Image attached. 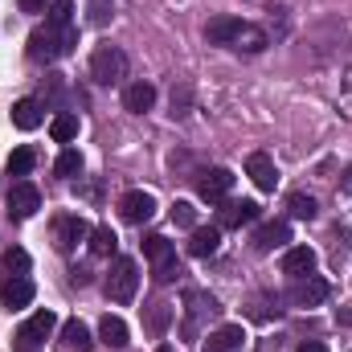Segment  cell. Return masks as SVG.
Instances as JSON below:
<instances>
[{
	"label": "cell",
	"instance_id": "obj_17",
	"mask_svg": "<svg viewBox=\"0 0 352 352\" xmlns=\"http://www.w3.org/2000/svg\"><path fill=\"white\" fill-rule=\"evenodd\" d=\"M221 246V230L217 226H192V238H188V254L192 258H213Z\"/></svg>",
	"mask_w": 352,
	"mask_h": 352
},
{
	"label": "cell",
	"instance_id": "obj_18",
	"mask_svg": "<svg viewBox=\"0 0 352 352\" xmlns=\"http://www.w3.org/2000/svg\"><path fill=\"white\" fill-rule=\"evenodd\" d=\"M242 344H246V332H242V324H226V328L209 332L205 352H242Z\"/></svg>",
	"mask_w": 352,
	"mask_h": 352
},
{
	"label": "cell",
	"instance_id": "obj_20",
	"mask_svg": "<svg viewBox=\"0 0 352 352\" xmlns=\"http://www.w3.org/2000/svg\"><path fill=\"white\" fill-rule=\"evenodd\" d=\"M62 344H66V352H90L94 349L90 328L82 320H66V324H62Z\"/></svg>",
	"mask_w": 352,
	"mask_h": 352
},
{
	"label": "cell",
	"instance_id": "obj_7",
	"mask_svg": "<svg viewBox=\"0 0 352 352\" xmlns=\"http://www.w3.org/2000/svg\"><path fill=\"white\" fill-rule=\"evenodd\" d=\"M90 238V221L87 217H78V213H62L58 221H54V246L62 250V254H70L78 242H87Z\"/></svg>",
	"mask_w": 352,
	"mask_h": 352
},
{
	"label": "cell",
	"instance_id": "obj_6",
	"mask_svg": "<svg viewBox=\"0 0 352 352\" xmlns=\"http://www.w3.org/2000/svg\"><path fill=\"white\" fill-rule=\"evenodd\" d=\"M58 328V316L50 311V307H41V311H33L21 328H16V352H37V344L50 336Z\"/></svg>",
	"mask_w": 352,
	"mask_h": 352
},
{
	"label": "cell",
	"instance_id": "obj_26",
	"mask_svg": "<svg viewBox=\"0 0 352 352\" xmlns=\"http://www.w3.org/2000/svg\"><path fill=\"white\" fill-rule=\"evenodd\" d=\"M234 50H246V54H263L266 50V33L258 29V25H242V33H238V41H234Z\"/></svg>",
	"mask_w": 352,
	"mask_h": 352
},
{
	"label": "cell",
	"instance_id": "obj_37",
	"mask_svg": "<svg viewBox=\"0 0 352 352\" xmlns=\"http://www.w3.org/2000/svg\"><path fill=\"white\" fill-rule=\"evenodd\" d=\"M299 352H328L324 340H307V344H299Z\"/></svg>",
	"mask_w": 352,
	"mask_h": 352
},
{
	"label": "cell",
	"instance_id": "obj_28",
	"mask_svg": "<svg viewBox=\"0 0 352 352\" xmlns=\"http://www.w3.org/2000/svg\"><path fill=\"white\" fill-rule=\"evenodd\" d=\"M50 135H54L58 144H70V140L78 135V119H74V115H54V123H50Z\"/></svg>",
	"mask_w": 352,
	"mask_h": 352
},
{
	"label": "cell",
	"instance_id": "obj_40",
	"mask_svg": "<svg viewBox=\"0 0 352 352\" xmlns=\"http://www.w3.org/2000/svg\"><path fill=\"white\" fill-rule=\"evenodd\" d=\"M156 352H173V349H168V344H160V349H156Z\"/></svg>",
	"mask_w": 352,
	"mask_h": 352
},
{
	"label": "cell",
	"instance_id": "obj_38",
	"mask_svg": "<svg viewBox=\"0 0 352 352\" xmlns=\"http://www.w3.org/2000/svg\"><path fill=\"white\" fill-rule=\"evenodd\" d=\"M340 188H344V192H352V168L344 173V180H340Z\"/></svg>",
	"mask_w": 352,
	"mask_h": 352
},
{
	"label": "cell",
	"instance_id": "obj_11",
	"mask_svg": "<svg viewBox=\"0 0 352 352\" xmlns=\"http://www.w3.org/2000/svg\"><path fill=\"white\" fill-rule=\"evenodd\" d=\"M258 201H230L221 213H217V230H242L250 221H258Z\"/></svg>",
	"mask_w": 352,
	"mask_h": 352
},
{
	"label": "cell",
	"instance_id": "obj_2",
	"mask_svg": "<svg viewBox=\"0 0 352 352\" xmlns=\"http://www.w3.org/2000/svg\"><path fill=\"white\" fill-rule=\"evenodd\" d=\"M144 254H148V263H152L156 283H173L176 274H180L176 250H173V242H168L164 234H148V238H144Z\"/></svg>",
	"mask_w": 352,
	"mask_h": 352
},
{
	"label": "cell",
	"instance_id": "obj_27",
	"mask_svg": "<svg viewBox=\"0 0 352 352\" xmlns=\"http://www.w3.org/2000/svg\"><path fill=\"white\" fill-rule=\"evenodd\" d=\"M33 164H37V152L25 144V148H16V152L8 156V176H29L33 173Z\"/></svg>",
	"mask_w": 352,
	"mask_h": 352
},
{
	"label": "cell",
	"instance_id": "obj_39",
	"mask_svg": "<svg viewBox=\"0 0 352 352\" xmlns=\"http://www.w3.org/2000/svg\"><path fill=\"white\" fill-rule=\"evenodd\" d=\"M340 324H352V307H340Z\"/></svg>",
	"mask_w": 352,
	"mask_h": 352
},
{
	"label": "cell",
	"instance_id": "obj_23",
	"mask_svg": "<svg viewBox=\"0 0 352 352\" xmlns=\"http://www.w3.org/2000/svg\"><path fill=\"white\" fill-rule=\"evenodd\" d=\"M98 340H102L107 349H127V324H123L119 316H102V324H98Z\"/></svg>",
	"mask_w": 352,
	"mask_h": 352
},
{
	"label": "cell",
	"instance_id": "obj_13",
	"mask_svg": "<svg viewBox=\"0 0 352 352\" xmlns=\"http://www.w3.org/2000/svg\"><path fill=\"white\" fill-rule=\"evenodd\" d=\"M246 176L263 188V192H274V184H278V173H274V160L266 156V152H250L246 156Z\"/></svg>",
	"mask_w": 352,
	"mask_h": 352
},
{
	"label": "cell",
	"instance_id": "obj_5",
	"mask_svg": "<svg viewBox=\"0 0 352 352\" xmlns=\"http://www.w3.org/2000/svg\"><path fill=\"white\" fill-rule=\"evenodd\" d=\"M123 74H127V58H123V50H115V45H98L94 58H90V78H94L98 87H115Z\"/></svg>",
	"mask_w": 352,
	"mask_h": 352
},
{
	"label": "cell",
	"instance_id": "obj_14",
	"mask_svg": "<svg viewBox=\"0 0 352 352\" xmlns=\"http://www.w3.org/2000/svg\"><path fill=\"white\" fill-rule=\"evenodd\" d=\"M242 16H213L209 25H205V41L209 45H234L238 41V33H242Z\"/></svg>",
	"mask_w": 352,
	"mask_h": 352
},
{
	"label": "cell",
	"instance_id": "obj_4",
	"mask_svg": "<svg viewBox=\"0 0 352 352\" xmlns=\"http://www.w3.org/2000/svg\"><path fill=\"white\" fill-rule=\"evenodd\" d=\"M135 287H140V266L135 258H115L107 270V295L115 303H131L135 299Z\"/></svg>",
	"mask_w": 352,
	"mask_h": 352
},
{
	"label": "cell",
	"instance_id": "obj_10",
	"mask_svg": "<svg viewBox=\"0 0 352 352\" xmlns=\"http://www.w3.org/2000/svg\"><path fill=\"white\" fill-rule=\"evenodd\" d=\"M287 299H291L295 307H320V303L328 299V283L316 278V274H303V278H295V287L287 291Z\"/></svg>",
	"mask_w": 352,
	"mask_h": 352
},
{
	"label": "cell",
	"instance_id": "obj_1",
	"mask_svg": "<svg viewBox=\"0 0 352 352\" xmlns=\"http://www.w3.org/2000/svg\"><path fill=\"white\" fill-rule=\"evenodd\" d=\"M74 41H78V33L74 29H50V25H41V29H33L29 33V58L33 62H54V58H62V54H70L74 50Z\"/></svg>",
	"mask_w": 352,
	"mask_h": 352
},
{
	"label": "cell",
	"instance_id": "obj_33",
	"mask_svg": "<svg viewBox=\"0 0 352 352\" xmlns=\"http://www.w3.org/2000/svg\"><path fill=\"white\" fill-rule=\"evenodd\" d=\"M173 221L176 226H192V221H197V209H192L188 201H176L173 205Z\"/></svg>",
	"mask_w": 352,
	"mask_h": 352
},
{
	"label": "cell",
	"instance_id": "obj_35",
	"mask_svg": "<svg viewBox=\"0 0 352 352\" xmlns=\"http://www.w3.org/2000/svg\"><path fill=\"white\" fill-rule=\"evenodd\" d=\"M50 0H21V12H45Z\"/></svg>",
	"mask_w": 352,
	"mask_h": 352
},
{
	"label": "cell",
	"instance_id": "obj_31",
	"mask_svg": "<svg viewBox=\"0 0 352 352\" xmlns=\"http://www.w3.org/2000/svg\"><path fill=\"white\" fill-rule=\"evenodd\" d=\"M4 270H16V274H25V270H29V254H25L21 246H8V250H4Z\"/></svg>",
	"mask_w": 352,
	"mask_h": 352
},
{
	"label": "cell",
	"instance_id": "obj_9",
	"mask_svg": "<svg viewBox=\"0 0 352 352\" xmlns=\"http://www.w3.org/2000/svg\"><path fill=\"white\" fill-rule=\"evenodd\" d=\"M37 209H41V192H37L29 180H16V184L8 188V217L25 221V217H33Z\"/></svg>",
	"mask_w": 352,
	"mask_h": 352
},
{
	"label": "cell",
	"instance_id": "obj_24",
	"mask_svg": "<svg viewBox=\"0 0 352 352\" xmlns=\"http://www.w3.org/2000/svg\"><path fill=\"white\" fill-rule=\"evenodd\" d=\"M115 246H119V238H115L111 226H94V230H90V254L107 258V254H115Z\"/></svg>",
	"mask_w": 352,
	"mask_h": 352
},
{
	"label": "cell",
	"instance_id": "obj_32",
	"mask_svg": "<svg viewBox=\"0 0 352 352\" xmlns=\"http://www.w3.org/2000/svg\"><path fill=\"white\" fill-rule=\"evenodd\" d=\"M111 16H115L111 0H90V25H107Z\"/></svg>",
	"mask_w": 352,
	"mask_h": 352
},
{
	"label": "cell",
	"instance_id": "obj_16",
	"mask_svg": "<svg viewBox=\"0 0 352 352\" xmlns=\"http://www.w3.org/2000/svg\"><path fill=\"white\" fill-rule=\"evenodd\" d=\"M230 184H234V173H230V168H209V173L197 176V192H201L205 201H221V197L230 192Z\"/></svg>",
	"mask_w": 352,
	"mask_h": 352
},
{
	"label": "cell",
	"instance_id": "obj_12",
	"mask_svg": "<svg viewBox=\"0 0 352 352\" xmlns=\"http://www.w3.org/2000/svg\"><path fill=\"white\" fill-rule=\"evenodd\" d=\"M291 242V226L287 221H266L254 230V250L258 254H270V250H283Z\"/></svg>",
	"mask_w": 352,
	"mask_h": 352
},
{
	"label": "cell",
	"instance_id": "obj_36",
	"mask_svg": "<svg viewBox=\"0 0 352 352\" xmlns=\"http://www.w3.org/2000/svg\"><path fill=\"white\" fill-rule=\"evenodd\" d=\"M70 278H74L78 287H87V283H90V270H87V266H74V270H70Z\"/></svg>",
	"mask_w": 352,
	"mask_h": 352
},
{
	"label": "cell",
	"instance_id": "obj_3",
	"mask_svg": "<svg viewBox=\"0 0 352 352\" xmlns=\"http://www.w3.org/2000/svg\"><path fill=\"white\" fill-rule=\"evenodd\" d=\"M184 307H188V311H184V324H180V332H184L188 340L197 336L201 320H217V316H221V303H217L209 291H197V287H192V291H184Z\"/></svg>",
	"mask_w": 352,
	"mask_h": 352
},
{
	"label": "cell",
	"instance_id": "obj_8",
	"mask_svg": "<svg viewBox=\"0 0 352 352\" xmlns=\"http://www.w3.org/2000/svg\"><path fill=\"white\" fill-rule=\"evenodd\" d=\"M119 217H123V221H131V226L152 221V217H156V197H152V192H144V188L123 192V197H119Z\"/></svg>",
	"mask_w": 352,
	"mask_h": 352
},
{
	"label": "cell",
	"instance_id": "obj_34",
	"mask_svg": "<svg viewBox=\"0 0 352 352\" xmlns=\"http://www.w3.org/2000/svg\"><path fill=\"white\" fill-rule=\"evenodd\" d=\"M168 316H173V311H168V303H156V307H152V316H148V324H152V332H156V336L164 332V324H168Z\"/></svg>",
	"mask_w": 352,
	"mask_h": 352
},
{
	"label": "cell",
	"instance_id": "obj_15",
	"mask_svg": "<svg viewBox=\"0 0 352 352\" xmlns=\"http://www.w3.org/2000/svg\"><path fill=\"white\" fill-rule=\"evenodd\" d=\"M0 303H4L8 311H21V307H29V303H33V283H29L25 274H12V278L0 287Z\"/></svg>",
	"mask_w": 352,
	"mask_h": 352
},
{
	"label": "cell",
	"instance_id": "obj_22",
	"mask_svg": "<svg viewBox=\"0 0 352 352\" xmlns=\"http://www.w3.org/2000/svg\"><path fill=\"white\" fill-rule=\"evenodd\" d=\"M12 123H16L21 131L41 127V102H37V98H21V102H12Z\"/></svg>",
	"mask_w": 352,
	"mask_h": 352
},
{
	"label": "cell",
	"instance_id": "obj_25",
	"mask_svg": "<svg viewBox=\"0 0 352 352\" xmlns=\"http://www.w3.org/2000/svg\"><path fill=\"white\" fill-rule=\"evenodd\" d=\"M70 21H74V0H50V16H45V25L62 33V29H74Z\"/></svg>",
	"mask_w": 352,
	"mask_h": 352
},
{
	"label": "cell",
	"instance_id": "obj_19",
	"mask_svg": "<svg viewBox=\"0 0 352 352\" xmlns=\"http://www.w3.org/2000/svg\"><path fill=\"white\" fill-rule=\"evenodd\" d=\"M311 270H316V250H311V246H291V250L283 254V274L303 278V274H311Z\"/></svg>",
	"mask_w": 352,
	"mask_h": 352
},
{
	"label": "cell",
	"instance_id": "obj_30",
	"mask_svg": "<svg viewBox=\"0 0 352 352\" xmlns=\"http://www.w3.org/2000/svg\"><path fill=\"white\" fill-rule=\"evenodd\" d=\"M54 173L62 176V180H70L74 173H82V156H78L74 148H66V152L58 156V164H54Z\"/></svg>",
	"mask_w": 352,
	"mask_h": 352
},
{
	"label": "cell",
	"instance_id": "obj_21",
	"mask_svg": "<svg viewBox=\"0 0 352 352\" xmlns=\"http://www.w3.org/2000/svg\"><path fill=\"white\" fill-rule=\"evenodd\" d=\"M152 102H156V87H152V82H131V87L123 90V107L135 111V115L152 111Z\"/></svg>",
	"mask_w": 352,
	"mask_h": 352
},
{
	"label": "cell",
	"instance_id": "obj_29",
	"mask_svg": "<svg viewBox=\"0 0 352 352\" xmlns=\"http://www.w3.org/2000/svg\"><path fill=\"white\" fill-rule=\"evenodd\" d=\"M287 209H291L295 217H303V221H311V217L320 213V205H316L311 197H303V192H291V197H287Z\"/></svg>",
	"mask_w": 352,
	"mask_h": 352
}]
</instances>
